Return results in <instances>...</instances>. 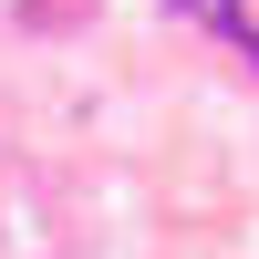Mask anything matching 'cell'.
Instances as JSON below:
<instances>
[{
    "instance_id": "1",
    "label": "cell",
    "mask_w": 259,
    "mask_h": 259,
    "mask_svg": "<svg viewBox=\"0 0 259 259\" xmlns=\"http://www.w3.org/2000/svg\"><path fill=\"white\" fill-rule=\"evenodd\" d=\"M187 11H207V21H239V0H187Z\"/></svg>"
}]
</instances>
